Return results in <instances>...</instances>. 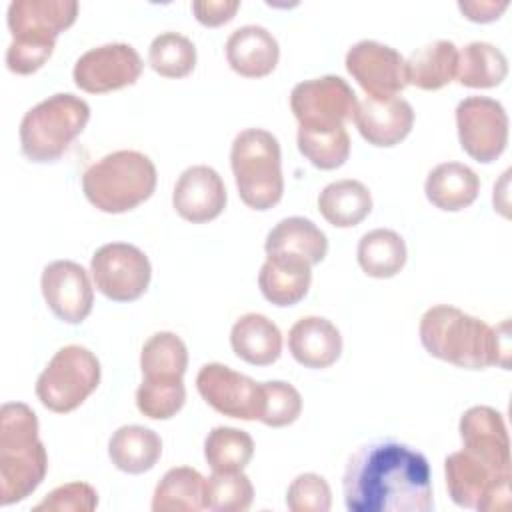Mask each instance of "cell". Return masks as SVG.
Masks as SVG:
<instances>
[{
	"label": "cell",
	"mask_w": 512,
	"mask_h": 512,
	"mask_svg": "<svg viewBox=\"0 0 512 512\" xmlns=\"http://www.w3.org/2000/svg\"><path fill=\"white\" fill-rule=\"evenodd\" d=\"M508 8L506 0H460L458 10L472 22H494Z\"/></svg>",
	"instance_id": "43"
},
{
	"label": "cell",
	"mask_w": 512,
	"mask_h": 512,
	"mask_svg": "<svg viewBox=\"0 0 512 512\" xmlns=\"http://www.w3.org/2000/svg\"><path fill=\"white\" fill-rule=\"evenodd\" d=\"M344 504L350 512H430V464L416 448L382 438L350 454L342 476Z\"/></svg>",
	"instance_id": "1"
},
{
	"label": "cell",
	"mask_w": 512,
	"mask_h": 512,
	"mask_svg": "<svg viewBox=\"0 0 512 512\" xmlns=\"http://www.w3.org/2000/svg\"><path fill=\"white\" fill-rule=\"evenodd\" d=\"M292 358L306 368H328L342 354L340 330L322 316H304L288 332Z\"/></svg>",
	"instance_id": "21"
},
{
	"label": "cell",
	"mask_w": 512,
	"mask_h": 512,
	"mask_svg": "<svg viewBox=\"0 0 512 512\" xmlns=\"http://www.w3.org/2000/svg\"><path fill=\"white\" fill-rule=\"evenodd\" d=\"M48 470V454L38 438V418L24 402L0 408V504L30 496Z\"/></svg>",
	"instance_id": "3"
},
{
	"label": "cell",
	"mask_w": 512,
	"mask_h": 512,
	"mask_svg": "<svg viewBox=\"0 0 512 512\" xmlns=\"http://www.w3.org/2000/svg\"><path fill=\"white\" fill-rule=\"evenodd\" d=\"M230 166L240 200L252 210L276 206L284 192L282 156L276 136L264 128H246L230 148Z\"/></svg>",
	"instance_id": "6"
},
{
	"label": "cell",
	"mask_w": 512,
	"mask_h": 512,
	"mask_svg": "<svg viewBox=\"0 0 512 512\" xmlns=\"http://www.w3.org/2000/svg\"><path fill=\"white\" fill-rule=\"evenodd\" d=\"M78 16L76 0H12L8 6V28L12 38L54 42Z\"/></svg>",
	"instance_id": "18"
},
{
	"label": "cell",
	"mask_w": 512,
	"mask_h": 512,
	"mask_svg": "<svg viewBox=\"0 0 512 512\" xmlns=\"http://www.w3.org/2000/svg\"><path fill=\"white\" fill-rule=\"evenodd\" d=\"M186 402L182 378H144L136 390L138 410L152 420L176 416Z\"/></svg>",
	"instance_id": "36"
},
{
	"label": "cell",
	"mask_w": 512,
	"mask_h": 512,
	"mask_svg": "<svg viewBox=\"0 0 512 512\" xmlns=\"http://www.w3.org/2000/svg\"><path fill=\"white\" fill-rule=\"evenodd\" d=\"M196 388L204 402L224 416L240 420L262 416V384L226 364H204L196 374Z\"/></svg>",
	"instance_id": "12"
},
{
	"label": "cell",
	"mask_w": 512,
	"mask_h": 512,
	"mask_svg": "<svg viewBox=\"0 0 512 512\" xmlns=\"http://www.w3.org/2000/svg\"><path fill=\"white\" fill-rule=\"evenodd\" d=\"M142 58L126 42H110L86 50L74 64V84L90 94L132 86L142 74Z\"/></svg>",
	"instance_id": "13"
},
{
	"label": "cell",
	"mask_w": 512,
	"mask_h": 512,
	"mask_svg": "<svg viewBox=\"0 0 512 512\" xmlns=\"http://www.w3.org/2000/svg\"><path fill=\"white\" fill-rule=\"evenodd\" d=\"M300 154L320 170L340 168L350 156V136L346 126L302 128L296 134Z\"/></svg>",
	"instance_id": "33"
},
{
	"label": "cell",
	"mask_w": 512,
	"mask_h": 512,
	"mask_svg": "<svg viewBox=\"0 0 512 512\" xmlns=\"http://www.w3.org/2000/svg\"><path fill=\"white\" fill-rule=\"evenodd\" d=\"M240 2L238 0H198L192 2V12L196 20L204 26H222L234 18L238 12Z\"/></svg>",
	"instance_id": "42"
},
{
	"label": "cell",
	"mask_w": 512,
	"mask_h": 512,
	"mask_svg": "<svg viewBox=\"0 0 512 512\" xmlns=\"http://www.w3.org/2000/svg\"><path fill=\"white\" fill-rule=\"evenodd\" d=\"M266 254L288 252L302 256L312 266L322 262L328 252L326 234L304 216H290L280 220L266 236L264 242Z\"/></svg>",
	"instance_id": "28"
},
{
	"label": "cell",
	"mask_w": 512,
	"mask_h": 512,
	"mask_svg": "<svg viewBox=\"0 0 512 512\" xmlns=\"http://www.w3.org/2000/svg\"><path fill=\"white\" fill-rule=\"evenodd\" d=\"M90 120V106L80 96L58 92L32 106L20 122L22 154L38 164L58 160L82 134Z\"/></svg>",
	"instance_id": "5"
},
{
	"label": "cell",
	"mask_w": 512,
	"mask_h": 512,
	"mask_svg": "<svg viewBox=\"0 0 512 512\" xmlns=\"http://www.w3.org/2000/svg\"><path fill=\"white\" fill-rule=\"evenodd\" d=\"M356 258L364 274L372 278H392L404 268L408 250L398 232L390 228H374L360 238Z\"/></svg>",
	"instance_id": "30"
},
{
	"label": "cell",
	"mask_w": 512,
	"mask_h": 512,
	"mask_svg": "<svg viewBox=\"0 0 512 512\" xmlns=\"http://www.w3.org/2000/svg\"><path fill=\"white\" fill-rule=\"evenodd\" d=\"M280 58V48L272 32L258 24L236 28L226 40V60L244 78L268 76Z\"/></svg>",
	"instance_id": "22"
},
{
	"label": "cell",
	"mask_w": 512,
	"mask_h": 512,
	"mask_svg": "<svg viewBox=\"0 0 512 512\" xmlns=\"http://www.w3.org/2000/svg\"><path fill=\"white\" fill-rule=\"evenodd\" d=\"M40 288L52 314L66 324H80L92 312V282L88 272L74 260H54L44 266Z\"/></svg>",
	"instance_id": "15"
},
{
	"label": "cell",
	"mask_w": 512,
	"mask_h": 512,
	"mask_svg": "<svg viewBox=\"0 0 512 512\" xmlns=\"http://www.w3.org/2000/svg\"><path fill=\"white\" fill-rule=\"evenodd\" d=\"M230 346L238 358L252 366H268L282 354V334L264 314L248 312L230 330Z\"/></svg>",
	"instance_id": "24"
},
{
	"label": "cell",
	"mask_w": 512,
	"mask_h": 512,
	"mask_svg": "<svg viewBox=\"0 0 512 512\" xmlns=\"http://www.w3.org/2000/svg\"><path fill=\"white\" fill-rule=\"evenodd\" d=\"M226 186L222 176L204 164L186 168L174 186L172 206L192 224H204L222 214L226 208Z\"/></svg>",
	"instance_id": "16"
},
{
	"label": "cell",
	"mask_w": 512,
	"mask_h": 512,
	"mask_svg": "<svg viewBox=\"0 0 512 512\" xmlns=\"http://www.w3.org/2000/svg\"><path fill=\"white\" fill-rule=\"evenodd\" d=\"M54 52V42H38L26 38H12L6 48V66L14 74H32L40 70Z\"/></svg>",
	"instance_id": "41"
},
{
	"label": "cell",
	"mask_w": 512,
	"mask_h": 512,
	"mask_svg": "<svg viewBox=\"0 0 512 512\" xmlns=\"http://www.w3.org/2000/svg\"><path fill=\"white\" fill-rule=\"evenodd\" d=\"M318 210L328 224L352 228L372 212V194L360 180H336L318 194Z\"/></svg>",
	"instance_id": "27"
},
{
	"label": "cell",
	"mask_w": 512,
	"mask_h": 512,
	"mask_svg": "<svg viewBox=\"0 0 512 512\" xmlns=\"http://www.w3.org/2000/svg\"><path fill=\"white\" fill-rule=\"evenodd\" d=\"M358 98L350 84L334 74L298 82L290 108L302 128H338L354 118Z\"/></svg>",
	"instance_id": "10"
},
{
	"label": "cell",
	"mask_w": 512,
	"mask_h": 512,
	"mask_svg": "<svg viewBox=\"0 0 512 512\" xmlns=\"http://www.w3.org/2000/svg\"><path fill=\"white\" fill-rule=\"evenodd\" d=\"M254 456V440L232 426H216L204 440V458L212 472H240Z\"/></svg>",
	"instance_id": "32"
},
{
	"label": "cell",
	"mask_w": 512,
	"mask_h": 512,
	"mask_svg": "<svg viewBox=\"0 0 512 512\" xmlns=\"http://www.w3.org/2000/svg\"><path fill=\"white\" fill-rule=\"evenodd\" d=\"M254 488L240 472H212L206 478V508L216 512H244L252 506Z\"/></svg>",
	"instance_id": "37"
},
{
	"label": "cell",
	"mask_w": 512,
	"mask_h": 512,
	"mask_svg": "<svg viewBox=\"0 0 512 512\" xmlns=\"http://www.w3.org/2000/svg\"><path fill=\"white\" fill-rule=\"evenodd\" d=\"M458 48L450 40H434L406 58V82L420 90H438L456 78Z\"/></svg>",
	"instance_id": "26"
},
{
	"label": "cell",
	"mask_w": 512,
	"mask_h": 512,
	"mask_svg": "<svg viewBox=\"0 0 512 512\" xmlns=\"http://www.w3.org/2000/svg\"><path fill=\"white\" fill-rule=\"evenodd\" d=\"M508 74V60L500 48L488 42H468L458 50L456 78L466 88H494Z\"/></svg>",
	"instance_id": "31"
},
{
	"label": "cell",
	"mask_w": 512,
	"mask_h": 512,
	"mask_svg": "<svg viewBox=\"0 0 512 512\" xmlns=\"http://www.w3.org/2000/svg\"><path fill=\"white\" fill-rule=\"evenodd\" d=\"M424 192L428 202L436 208L444 212H458L476 200L480 192V178L462 162H442L428 172Z\"/></svg>",
	"instance_id": "23"
},
{
	"label": "cell",
	"mask_w": 512,
	"mask_h": 512,
	"mask_svg": "<svg viewBox=\"0 0 512 512\" xmlns=\"http://www.w3.org/2000/svg\"><path fill=\"white\" fill-rule=\"evenodd\" d=\"M346 70L368 96H396L406 88V58L392 46L360 40L346 52Z\"/></svg>",
	"instance_id": "14"
},
{
	"label": "cell",
	"mask_w": 512,
	"mask_h": 512,
	"mask_svg": "<svg viewBox=\"0 0 512 512\" xmlns=\"http://www.w3.org/2000/svg\"><path fill=\"white\" fill-rule=\"evenodd\" d=\"M424 350L458 368L484 370L488 366H510L508 322L498 328L462 312L456 306L436 304L428 308L418 326Z\"/></svg>",
	"instance_id": "2"
},
{
	"label": "cell",
	"mask_w": 512,
	"mask_h": 512,
	"mask_svg": "<svg viewBox=\"0 0 512 512\" xmlns=\"http://www.w3.org/2000/svg\"><path fill=\"white\" fill-rule=\"evenodd\" d=\"M352 120L368 144L390 148L410 134L414 126V110L402 96H366L358 102Z\"/></svg>",
	"instance_id": "17"
},
{
	"label": "cell",
	"mask_w": 512,
	"mask_h": 512,
	"mask_svg": "<svg viewBox=\"0 0 512 512\" xmlns=\"http://www.w3.org/2000/svg\"><path fill=\"white\" fill-rule=\"evenodd\" d=\"M156 180V166L146 154L116 150L88 166L82 176V190L100 212L122 214L148 200Z\"/></svg>",
	"instance_id": "4"
},
{
	"label": "cell",
	"mask_w": 512,
	"mask_h": 512,
	"mask_svg": "<svg viewBox=\"0 0 512 512\" xmlns=\"http://www.w3.org/2000/svg\"><path fill=\"white\" fill-rule=\"evenodd\" d=\"M206 508V478L190 466L170 468L152 496L154 512H198Z\"/></svg>",
	"instance_id": "29"
},
{
	"label": "cell",
	"mask_w": 512,
	"mask_h": 512,
	"mask_svg": "<svg viewBox=\"0 0 512 512\" xmlns=\"http://www.w3.org/2000/svg\"><path fill=\"white\" fill-rule=\"evenodd\" d=\"M98 506V492L86 482H68L48 492L34 506L36 512H92Z\"/></svg>",
	"instance_id": "40"
},
{
	"label": "cell",
	"mask_w": 512,
	"mask_h": 512,
	"mask_svg": "<svg viewBox=\"0 0 512 512\" xmlns=\"http://www.w3.org/2000/svg\"><path fill=\"white\" fill-rule=\"evenodd\" d=\"M456 130L462 150L476 162H494L508 144V114L488 96H468L456 106Z\"/></svg>",
	"instance_id": "11"
},
{
	"label": "cell",
	"mask_w": 512,
	"mask_h": 512,
	"mask_svg": "<svg viewBox=\"0 0 512 512\" xmlns=\"http://www.w3.org/2000/svg\"><path fill=\"white\" fill-rule=\"evenodd\" d=\"M462 448L500 470H512L504 418L490 406L468 408L458 424Z\"/></svg>",
	"instance_id": "19"
},
{
	"label": "cell",
	"mask_w": 512,
	"mask_h": 512,
	"mask_svg": "<svg viewBox=\"0 0 512 512\" xmlns=\"http://www.w3.org/2000/svg\"><path fill=\"white\" fill-rule=\"evenodd\" d=\"M162 454L160 436L146 426H120L108 442V456L112 464L126 474H142L154 468Z\"/></svg>",
	"instance_id": "25"
},
{
	"label": "cell",
	"mask_w": 512,
	"mask_h": 512,
	"mask_svg": "<svg viewBox=\"0 0 512 512\" xmlns=\"http://www.w3.org/2000/svg\"><path fill=\"white\" fill-rule=\"evenodd\" d=\"M310 282L312 264L288 252L268 254L258 272L260 292L274 306L298 304L308 294Z\"/></svg>",
	"instance_id": "20"
},
{
	"label": "cell",
	"mask_w": 512,
	"mask_h": 512,
	"mask_svg": "<svg viewBox=\"0 0 512 512\" xmlns=\"http://www.w3.org/2000/svg\"><path fill=\"white\" fill-rule=\"evenodd\" d=\"M148 62L164 78H184L196 66V46L184 34L162 32L150 42Z\"/></svg>",
	"instance_id": "35"
},
{
	"label": "cell",
	"mask_w": 512,
	"mask_h": 512,
	"mask_svg": "<svg viewBox=\"0 0 512 512\" xmlns=\"http://www.w3.org/2000/svg\"><path fill=\"white\" fill-rule=\"evenodd\" d=\"M98 292L114 302L138 300L152 278L148 256L134 244L110 242L100 246L90 260Z\"/></svg>",
	"instance_id": "9"
},
{
	"label": "cell",
	"mask_w": 512,
	"mask_h": 512,
	"mask_svg": "<svg viewBox=\"0 0 512 512\" xmlns=\"http://www.w3.org/2000/svg\"><path fill=\"white\" fill-rule=\"evenodd\" d=\"M286 506L292 512H328L332 506L328 482L314 472L298 474L288 486Z\"/></svg>",
	"instance_id": "39"
},
{
	"label": "cell",
	"mask_w": 512,
	"mask_h": 512,
	"mask_svg": "<svg viewBox=\"0 0 512 512\" xmlns=\"http://www.w3.org/2000/svg\"><path fill=\"white\" fill-rule=\"evenodd\" d=\"M100 384V362L84 346L60 348L36 380V396L44 408L66 414L76 410Z\"/></svg>",
	"instance_id": "7"
},
{
	"label": "cell",
	"mask_w": 512,
	"mask_h": 512,
	"mask_svg": "<svg viewBox=\"0 0 512 512\" xmlns=\"http://www.w3.org/2000/svg\"><path fill=\"white\" fill-rule=\"evenodd\" d=\"M188 368V350L174 332L152 334L140 352L144 378H182Z\"/></svg>",
	"instance_id": "34"
},
{
	"label": "cell",
	"mask_w": 512,
	"mask_h": 512,
	"mask_svg": "<svg viewBox=\"0 0 512 512\" xmlns=\"http://www.w3.org/2000/svg\"><path fill=\"white\" fill-rule=\"evenodd\" d=\"M262 384V416L260 422L272 428H282L298 420L302 412L300 392L282 380L260 382Z\"/></svg>",
	"instance_id": "38"
},
{
	"label": "cell",
	"mask_w": 512,
	"mask_h": 512,
	"mask_svg": "<svg viewBox=\"0 0 512 512\" xmlns=\"http://www.w3.org/2000/svg\"><path fill=\"white\" fill-rule=\"evenodd\" d=\"M448 496L456 506L480 512L506 510L510 506L512 470H500L466 452H452L444 460Z\"/></svg>",
	"instance_id": "8"
}]
</instances>
